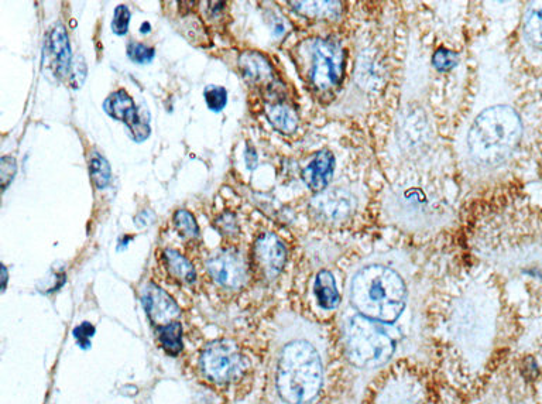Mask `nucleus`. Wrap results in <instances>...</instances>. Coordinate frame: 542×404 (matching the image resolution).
Instances as JSON below:
<instances>
[{
  "label": "nucleus",
  "mask_w": 542,
  "mask_h": 404,
  "mask_svg": "<svg viewBox=\"0 0 542 404\" xmlns=\"http://www.w3.org/2000/svg\"><path fill=\"white\" fill-rule=\"evenodd\" d=\"M339 341L349 404L401 362H430L423 284L406 258L376 253L352 267Z\"/></svg>",
  "instance_id": "nucleus-1"
},
{
  "label": "nucleus",
  "mask_w": 542,
  "mask_h": 404,
  "mask_svg": "<svg viewBox=\"0 0 542 404\" xmlns=\"http://www.w3.org/2000/svg\"><path fill=\"white\" fill-rule=\"evenodd\" d=\"M329 359L321 328L300 318L283 321L271 344L266 404H318L327 388Z\"/></svg>",
  "instance_id": "nucleus-2"
},
{
  "label": "nucleus",
  "mask_w": 542,
  "mask_h": 404,
  "mask_svg": "<svg viewBox=\"0 0 542 404\" xmlns=\"http://www.w3.org/2000/svg\"><path fill=\"white\" fill-rule=\"evenodd\" d=\"M500 304L485 283L466 287L449 308L447 340L463 371L479 376L492 361L499 338Z\"/></svg>",
  "instance_id": "nucleus-3"
},
{
  "label": "nucleus",
  "mask_w": 542,
  "mask_h": 404,
  "mask_svg": "<svg viewBox=\"0 0 542 404\" xmlns=\"http://www.w3.org/2000/svg\"><path fill=\"white\" fill-rule=\"evenodd\" d=\"M523 136L520 112L511 105H493L476 116L466 136V147L476 166L499 169L519 150Z\"/></svg>",
  "instance_id": "nucleus-4"
},
{
  "label": "nucleus",
  "mask_w": 542,
  "mask_h": 404,
  "mask_svg": "<svg viewBox=\"0 0 542 404\" xmlns=\"http://www.w3.org/2000/svg\"><path fill=\"white\" fill-rule=\"evenodd\" d=\"M384 211L394 225L410 232L434 231L451 217L447 202L435 191L415 183L400 184L390 190Z\"/></svg>",
  "instance_id": "nucleus-5"
},
{
  "label": "nucleus",
  "mask_w": 542,
  "mask_h": 404,
  "mask_svg": "<svg viewBox=\"0 0 542 404\" xmlns=\"http://www.w3.org/2000/svg\"><path fill=\"white\" fill-rule=\"evenodd\" d=\"M307 73L312 87L328 92L338 87L342 80L345 54L335 41L315 39L305 44Z\"/></svg>",
  "instance_id": "nucleus-6"
},
{
  "label": "nucleus",
  "mask_w": 542,
  "mask_h": 404,
  "mask_svg": "<svg viewBox=\"0 0 542 404\" xmlns=\"http://www.w3.org/2000/svg\"><path fill=\"white\" fill-rule=\"evenodd\" d=\"M370 404H431L427 385L407 368L393 369L376 386Z\"/></svg>",
  "instance_id": "nucleus-7"
},
{
  "label": "nucleus",
  "mask_w": 542,
  "mask_h": 404,
  "mask_svg": "<svg viewBox=\"0 0 542 404\" xmlns=\"http://www.w3.org/2000/svg\"><path fill=\"white\" fill-rule=\"evenodd\" d=\"M201 371L211 382L228 383L245 372V358L231 341H215L201 355Z\"/></svg>",
  "instance_id": "nucleus-8"
},
{
  "label": "nucleus",
  "mask_w": 542,
  "mask_h": 404,
  "mask_svg": "<svg viewBox=\"0 0 542 404\" xmlns=\"http://www.w3.org/2000/svg\"><path fill=\"white\" fill-rule=\"evenodd\" d=\"M208 272L215 283L229 290H238L249 279V266L245 256L236 249H222L207 262Z\"/></svg>",
  "instance_id": "nucleus-9"
},
{
  "label": "nucleus",
  "mask_w": 542,
  "mask_h": 404,
  "mask_svg": "<svg viewBox=\"0 0 542 404\" xmlns=\"http://www.w3.org/2000/svg\"><path fill=\"white\" fill-rule=\"evenodd\" d=\"M104 109L106 114L111 116V118L123 122L128 126L136 142H143V140L149 138V123L143 122L140 119L135 102H133L128 92L123 91V89L113 92V94L106 98Z\"/></svg>",
  "instance_id": "nucleus-10"
},
{
  "label": "nucleus",
  "mask_w": 542,
  "mask_h": 404,
  "mask_svg": "<svg viewBox=\"0 0 542 404\" xmlns=\"http://www.w3.org/2000/svg\"><path fill=\"white\" fill-rule=\"evenodd\" d=\"M355 207L356 201L352 194L339 188L319 193L312 201V211L325 224H343L351 218Z\"/></svg>",
  "instance_id": "nucleus-11"
},
{
  "label": "nucleus",
  "mask_w": 542,
  "mask_h": 404,
  "mask_svg": "<svg viewBox=\"0 0 542 404\" xmlns=\"http://www.w3.org/2000/svg\"><path fill=\"white\" fill-rule=\"evenodd\" d=\"M255 260L267 280L276 279L286 266V246L276 235L264 234L255 243Z\"/></svg>",
  "instance_id": "nucleus-12"
},
{
  "label": "nucleus",
  "mask_w": 542,
  "mask_h": 404,
  "mask_svg": "<svg viewBox=\"0 0 542 404\" xmlns=\"http://www.w3.org/2000/svg\"><path fill=\"white\" fill-rule=\"evenodd\" d=\"M142 303L147 316L157 327L174 323L181 313L173 297L153 283L147 284L142 290Z\"/></svg>",
  "instance_id": "nucleus-13"
},
{
  "label": "nucleus",
  "mask_w": 542,
  "mask_h": 404,
  "mask_svg": "<svg viewBox=\"0 0 542 404\" xmlns=\"http://www.w3.org/2000/svg\"><path fill=\"white\" fill-rule=\"evenodd\" d=\"M47 56L50 58L51 68L56 77H67L72 64L70 39L64 26L57 25L48 34Z\"/></svg>",
  "instance_id": "nucleus-14"
},
{
  "label": "nucleus",
  "mask_w": 542,
  "mask_h": 404,
  "mask_svg": "<svg viewBox=\"0 0 542 404\" xmlns=\"http://www.w3.org/2000/svg\"><path fill=\"white\" fill-rule=\"evenodd\" d=\"M335 171L334 154L328 150H321L315 154L314 159L303 170V180L314 193H324L331 183Z\"/></svg>",
  "instance_id": "nucleus-15"
},
{
  "label": "nucleus",
  "mask_w": 542,
  "mask_h": 404,
  "mask_svg": "<svg viewBox=\"0 0 542 404\" xmlns=\"http://www.w3.org/2000/svg\"><path fill=\"white\" fill-rule=\"evenodd\" d=\"M521 36L528 49L542 54V2L528 3L521 23Z\"/></svg>",
  "instance_id": "nucleus-16"
},
{
  "label": "nucleus",
  "mask_w": 542,
  "mask_h": 404,
  "mask_svg": "<svg viewBox=\"0 0 542 404\" xmlns=\"http://www.w3.org/2000/svg\"><path fill=\"white\" fill-rule=\"evenodd\" d=\"M239 70L250 84H263L273 78V68L263 54L245 53L239 57Z\"/></svg>",
  "instance_id": "nucleus-17"
},
{
  "label": "nucleus",
  "mask_w": 542,
  "mask_h": 404,
  "mask_svg": "<svg viewBox=\"0 0 542 404\" xmlns=\"http://www.w3.org/2000/svg\"><path fill=\"white\" fill-rule=\"evenodd\" d=\"M315 297H317L318 306L324 310H335L341 304V294L334 275L328 270H321L318 273L314 284Z\"/></svg>",
  "instance_id": "nucleus-18"
},
{
  "label": "nucleus",
  "mask_w": 542,
  "mask_h": 404,
  "mask_svg": "<svg viewBox=\"0 0 542 404\" xmlns=\"http://www.w3.org/2000/svg\"><path fill=\"white\" fill-rule=\"evenodd\" d=\"M266 115L273 128L279 130L280 133H284V135H291L297 130V112L290 105L274 104L267 106Z\"/></svg>",
  "instance_id": "nucleus-19"
},
{
  "label": "nucleus",
  "mask_w": 542,
  "mask_h": 404,
  "mask_svg": "<svg viewBox=\"0 0 542 404\" xmlns=\"http://www.w3.org/2000/svg\"><path fill=\"white\" fill-rule=\"evenodd\" d=\"M483 404H533L531 403V397L524 393L523 390L513 385H500L492 386L489 392L486 393Z\"/></svg>",
  "instance_id": "nucleus-20"
},
{
  "label": "nucleus",
  "mask_w": 542,
  "mask_h": 404,
  "mask_svg": "<svg viewBox=\"0 0 542 404\" xmlns=\"http://www.w3.org/2000/svg\"><path fill=\"white\" fill-rule=\"evenodd\" d=\"M164 260H166L171 275L176 276L181 282L191 284L197 280V273H195L194 266L181 253L173 251V249H167L164 252Z\"/></svg>",
  "instance_id": "nucleus-21"
},
{
  "label": "nucleus",
  "mask_w": 542,
  "mask_h": 404,
  "mask_svg": "<svg viewBox=\"0 0 542 404\" xmlns=\"http://www.w3.org/2000/svg\"><path fill=\"white\" fill-rule=\"evenodd\" d=\"M291 6L303 16L312 19H331L339 13L341 3L338 2H293Z\"/></svg>",
  "instance_id": "nucleus-22"
},
{
  "label": "nucleus",
  "mask_w": 542,
  "mask_h": 404,
  "mask_svg": "<svg viewBox=\"0 0 542 404\" xmlns=\"http://www.w3.org/2000/svg\"><path fill=\"white\" fill-rule=\"evenodd\" d=\"M161 347L166 349L168 354L177 355L183 351V327L180 323L174 321L163 327H157Z\"/></svg>",
  "instance_id": "nucleus-23"
},
{
  "label": "nucleus",
  "mask_w": 542,
  "mask_h": 404,
  "mask_svg": "<svg viewBox=\"0 0 542 404\" xmlns=\"http://www.w3.org/2000/svg\"><path fill=\"white\" fill-rule=\"evenodd\" d=\"M89 173H91L92 181L99 190H104L111 183V164L101 154H92L91 159H89Z\"/></svg>",
  "instance_id": "nucleus-24"
},
{
  "label": "nucleus",
  "mask_w": 542,
  "mask_h": 404,
  "mask_svg": "<svg viewBox=\"0 0 542 404\" xmlns=\"http://www.w3.org/2000/svg\"><path fill=\"white\" fill-rule=\"evenodd\" d=\"M174 225H176L178 234L185 239H197L200 236V228L191 212L180 210L174 214Z\"/></svg>",
  "instance_id": "nucleus-25"
},
{
  "label": "nucleus",
  "mask_w": 542,
  "mask_h": 404,
  "mask_svg": "<svg viewBox=\"0 0 542 404\" xmlns=\"http://www.w3.org/2000/svg\"><path fill=\"white\" fill-rule=\"evenodd\" d=\"M204 97L208 108L214 112H221L228 104V92L224 87L209 85V87L205 88Z\"/></svg>",
  "instance_id": "nucleus-26"
},
{
  "label": "nucleus",
  "mask_w": 542,
  "mask_h": 404,
  "mask_svg": "<svg viewBox=\"0 0 542 404\" xmlns=\"http://www.w3.org/2000/svg\"><path fill=\"white\" fill-rule=\"evenodd\" d=\"M128 56L133 63L147 64L156 56V51H154L153 47L146 46V44L132 41L128 46Z\"/></svg>",
  "instance_id": "nucleus-27"
},
{
  "label": "nucleus",
  "mask_w": 542,
  "mask_h": 404,
  "mask_svg": "<svg viewBox=\"0 0 542 404\" xmlns=\"http://www.w3.org/2000/svg\"><path fill=\"white\" fill-rule=\"evenodd\" d=\"M432 64L435 65V68L439 71H449L458 64V54H455L454 51L447 49H439L437 53L434 54L432 58Z\"/></svg>",
  "instance_id": "nucleus-28"
},
{
  "label": "nucleus",
  "mask_w": 542,
  "mask_h": 404,
  "mask_svg": "<svg viewBox=\"0 0 542 404\" xmlns=\"http://www.w3.org/2000/svg\"><path fill=\"white\" fill-rule=\"evenodd\" d=\"M130 12L126 6L120 5L115 9V16H113L112 30L113 33L118 36H125L129 30Z\"/></svg>",
  "instance_id": "nucleus-29"
},
{
  "label": "nucleus",
  "mask_w": 542,
  "mask_h": 404,
  "mask_svg": "<svg viewBox=\"0 0 542 404\" xmlns=\"http://www.w3.org/2000/svg\"><path fill=\"white\" fill-rule=\"evenodd\" d=\"M16 170V160L13 157H2V160H0V181H2L3 190H6V187L12 183Z\"/></svg>",
  "instance_id": "nucleus-30"
},
{
  "label": "nucleus",
  "mask_w": 542,
  "mask_h": 404,
  "mask_svg": "<svg viewBox=\"0 0 542 404\" xmlns=\"http://www.w3.org/2000/svg\"><path fill=\"white\" fill-rule=\"evenodd\" d=\"M214 225L224 235H233L238 232V224H236V219L231 214L221 215V217L216 219Z\"/></svg>",
  "instance_id": "nucleus-31"
},
{
  "label": "nucleus",
  "mask_w": 542,
  "mask_h": 404,
  "mask_svg": "<svg viewBox=\"0 0 542 404\" xmlns=\"http://www.w3.org/2000/svg\"><path fill=\"white\" fill-rule=\"evenodd\" d=\"M535 396H537L538 404H542V379L538 382L537 393H535Z\"/></svg>",
  "instance_id": "nucleus-32"
},
{
  "label": "nucleus",
  "mask_w": 542,
  "mask_h": 404,
  "mask_svg": "<svg viewBox=\"0 0 542 404\" xmlns=\"http://www.w3.org/2000/svg\"><path fill=\"white\" fill-rule=\"evenodd\" d=\"M2 272H3V289H5L6 282H8V272H6L5 266L2 267Z\"/></svg>",
  "instance_id": "nucleus-33"
},
{
  "label": "nucleus",
  "mask_w": 542,
  "mask_h": 404,
  "mask_svg": "<svg viewBox=\"0 0 542 404\" xmlns=\"http://www.w3.org/2000/svg\"><path fill=\"white\" fill-rule=\"evenodd\" d=\"M149 30H150V25H149V23H143V26H142V33H143V34L150 33Z\"/></svg>",
  "instance_id": "nucleus-34"
}]
</instances>
